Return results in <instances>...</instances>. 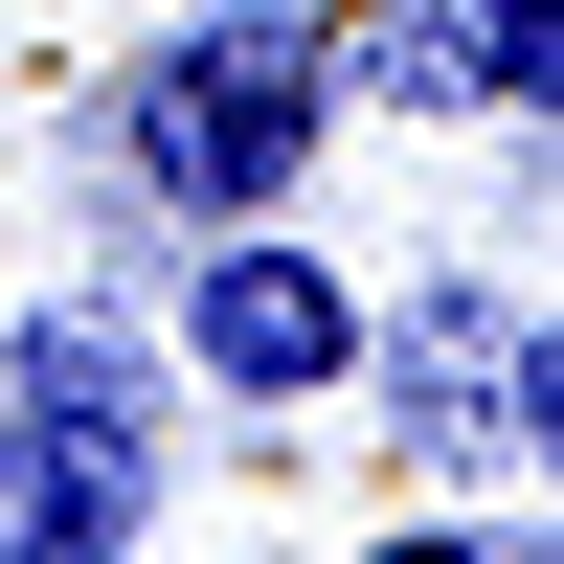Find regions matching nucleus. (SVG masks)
I'll return each mask as SVG.
<instances>
[{
	"label": "nucleus",
	"instance_id": "423d86ee",
	"mask_svg": "<svg viewBox=\"0 0 564 564\" xmlns=\"http://www.w3.org/2000/svg\"><path fill=\"white\" fill-rule=\"evenodd\" d=\"M361 564H542V542H497V520H384Z\"/></svg>",
	"mask_w": 564,
	"mask_h": 564
},
{
	"label": "nucleus",
	"instance_id": "7ed1b4c3",
	"mask_svg": "<svg viewBox=\"0 0 564 564\" xmlns=\"http://www.w3.org/2000/svg\"><path fill=\"white\" fill-rule=\"evenodd\" d=\"M542 0H361L339 23V90H384V113H475V135H542Z\"/></svg>",
	"mask_w": 564,
	"mask_h": 564
},
{
	"label": "nucleus",
	"instance_id": "39448f33",
	"mask_svg": "<svg viewBox=\"0 0 564 564\" xmlns=\"http://www.w3.org/2000/svg\"><path fill=\"white\" fill-rule=\"evenodd\" d=\"M0 406H90V430H135V339H113V316H23V339H0Z\"/></svg>",
	"mask_w": 564,
	"mask_h": 564
},
{
	"label": "nucleus",
	"instance_id": "f03ea898",
	"mask_svg": "<svg viewBox=\"0 0 564 564\" xmlns=\"http://www.w3.org/2000/svg\"><path fill=\"white\" fill-rule=\"evenodd\" d=\"M361 316H384V294H361L294 204H249V226L181 249V361H204L226 406H339L361 384Z\"/></svg>",
	"mask_w": 564,
	"mask_h": 564
},
{
	"label": "nucleus",
	"instance_id": "20e7f679",
	"mask_svg": "<svg viewBox=\"0 0 564 564\" xmlns=\"http://www.w3.org/2000/svg\"><path fill=\"white\" fill-rule=\"evenodd\" d=\"M135 520H159V430L0 406V564H135Z\"/></svg>",
	"mask_w": 564,
	"mask_h": 564
},
{
	"label": "nucleus",
	"instance_id": "f257e3e1",
	"mask_svg": "<svg viewBox=\"0 0 564 564\" xmlns=\"http://www.w3.org/2000/svg\"><path fill=\"white\" fill-rule=\"evenodd\" d=\"M316 135H339V23H294V0H226V23H181L159 68L113 90V181H159L181 226L294 204Z\"/></svg>",
	"mask_w": 564,
	"mask_h": 564
}]
</instances>
